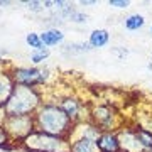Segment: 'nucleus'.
<instances>
[{
	"label": "nucleus",
	"instance_id": "nucleus-9",
	"mask_svg": "<svg viewBox=\"0 0 152 152\" xmlns=\"http://www.w3.org/2000/svg\"><path fill=\"white\" fill-rule=\"evenodd\" d=\"M14 88H15V81L12 76V64L5 66V63H0V108H4Z\"/></svg>",
	"mask_w": 152,
	"mask_h": 152
},
{
	"label": "nucleus",
	"instance_id": "nucleus-15",
	"mask_svg": "<svg viewBox=\"0 0 152 152\" xmlns=\"http://www.w3.org/2000/svg\"><path fill=\"white\" fill-rule=\"evenodd\" d=\"M134 127V132H135V137L139 139V142L142 144V147L145 149L147 152L152 151V132L145 130V129H140L137 125H132Z\"/></svg>",
	"mask_w": 152,
	"mask_h": 152
},
{
	"label": "nucleus",
	"instance_id": "nucleus-19",
	"mask_svg": "<svg viewBox=\"0 0 152 152\" xmlns=\"http://www.w3.org/2000/svg\"><path fill=\"white\" fill-rule=\"evenodd\" d=\"M68 20L75 22V24H86V22L90 20V17H88V14H85V12L75 10V12L69 15V19H68Z\"/></svg>",
	"mask_w": 152,
	"mask_h": 152
},
{
	"label": "nucleus",
	"instance_id": "nucleus-7",
	"mask_svg": "<svg viewBox=\"0 0 152 152\" xmlns=\"http://www.w3.org/2000/svg\"><path fill=\"white\" fill-rule=\"evenodd\" d=\"M56 103L61 107V110L64 112L73 124H78V122H83V120H88V117L85 115V110L90 112V103H85L83 100H80L75 95H66V96H61Z\"/></svg>",
	"mask_w": 152,
	"mask_h": 152
},
{
	"label": "nucleus",
	"instance_id": "nucleus-17",
	"mask_svg": "<svg viewBox=\"0 0 152 152\" xmlns=\"http://www.w3.org/2000/svg\"><path fill=\"white\" fill-rule=\"evenodd\" d=\"M26 42H27L29 48H32V51L39 48H44L42 41H41V34H37V32H29L26 36Z\"/></svg>",
	"mask_w": 152,
	"mask_h": 152
},
{
	"label": "nucleus",
	"instance_id": "nucleus-8",
	"mask_svg": "<svg viewBox=\"0 0 152 152\" xmlns=\"http://www.w3.org/2000/svg\"><path fill=\"white\" fill-rule=\"evenodd\" d=\"M117 137H118L120 151L122 152H147L145 149L142 147V144L139 142V139L135 137L134 127H130V125L122 127V129L117 132Z\"/></svg>",
	"mask_w": 152,
	"mask_h": 152
},
{
	"label": "nucleus",
	"instance_id": "nucleus-1",
	"mask_svg": "<svg viewBox=\"0 0 152 152\" xmlns=\"http://www.w3.org/2000/svg\"><path fill=\"white\" fill-rule=\"evenodd\" d=\"M36 130L49 134V135L68 139L73 130V120L61 110V107L54 102H44L34 113Z\"/></svg>",
	"mask_w": 152,
	"mask_h": 152
},
{
	"label": "nucleus",
	"instance_id": "nucleus-4",
	"mask_svg": "<svg viewBox=\"0 0 152 152\" xmlns=\"http://www.w3.org/2000/svg\"><path fill=\"white\" fill-rule=\"evenodd\" d=\"M90 122L100 132H118L125 127V118L112 103L90 105Z\"/></svg>",
	"mask_w": 152,
	"mask_h": 152
},
{
	"label": "nucleus",
	"instance_id": "nucleus-26",
	"mask_svg": "<svg viewBox=\"0 0 152 152\" xmlns=\"http://www.w3.org/2000/svg\"><path fill=\"white\" fill-rule=\"evenodd\" d=\"M2 120H4V110L0 108V124H2Z\"/></svg>",
	"mask_w": 152,
	"mask_h": 152
},
{
	"label": "nucleus",
	"instance_id": "nucleus-21",
	"mask_svg": "<svg viewBox=\"0 0 152 152\" xmlns=\"http://www.w3.org/2000/svg\"><path fill=\"white\" fill-rule=\"evenodd\" d=\"M113 54H117L120 59H125V58L129 56V51L125 48H122V46H118V48H113Z\"/></svg>",
	"mask_w": 152,
	"mask_h": 152
},
{
	"label": "nucleus",
	"instance_id": "nucleus-24",
	"mask_svg": "<svg viewBox=\"0 0 152 152\" xmlns=\"http://www.w3.org/2000/svg\"><path fill=\"white\" fill-rule=\"evenodd\" d=\"M12 2H9V0H0V7H7V5H10Z\"/></svg>",
	"mask_w": 152,
	"mask_h": 152
},
{
	"label": "nucleus",
	"instance_id": "nucleus-16",
	"mask_svg": "<svg viewBox=\"0 0 152 152\" xmlns=\"http://www.w3.org/2000/svg\"><path fill=\"white\" fill-rule=\"evenodd\" d=\"M49 56H51V51H49V48L34 49L32 53H31V63H32L34 66H39V64H42V63L48 59Z\"/></svg>",
	"mask_w": 152,
	"mask_h": 152
},
{
	"label": "nucleus",
	"instance_id": "nucleus-3",
	"mask_svg": "<svg viewBox=\"0 0 152 152\" xmlns=\"http://www.w3.org/2000/svg\"><path fill=\"white\" fill-rule=\"evenodd\" d=\"M19 149L24 152H69V142L63 137L34 130L19 145Z\"/></svg>",
	"mask_w": 152,
	"mask_h": 152
},
{
	"label": "nucleus",
	"instance_id": "nucleus-2",
	"mask_svg": "<svg viewBox=\"0 0 152 152\" xmlns=\"http://www.w3.org/2000/svg\"><path fill=\"white\" fill-rule=\"evenodd\" d=\"M42 103V93L37 88L15 85L10 98L7 100L2 110H4V117H27L36 113Z\"/></svg>",
	"mask_w": 152,
	"mask_h": 152
},
{
	"label": "nucleus",
	"instance_id": "nucleus-25",
	"mask_svg": "<svg viewBox=\"0 0 152 152\" xmlns=\"http://www.w3.org/2000/svg\"><path fill=\"white\" fill-rule=\"evenodd\" d=\"M5 54H7V51H5V49H0V63H4L2 59H4V56H5Z\"/></svg>",
	"mask_w": 152,
	"mask_h": 152
},
{
	"label": "nucleus",
	"instance_id": "nucleus-12",
	"mask_svg": "<svg viewBox=\"0 0 152 152\" xmlns=\"http://www.w3.org/2000/svg\"><path fill=\"white\" fill-rule=\"evenodd\" d=\"M108 42H110V32L107 29H95V31H91L90 37H88V44L93 49L105 48Z\"/></svg>",
	"mask_w": 152,
	"mask_h": 152
},
{
	"label": "nucleus",
	"instance_id": "nucleus-13",
	"mask_svg": "<svg viewBox=\"0 0 152 152\" xmlns=\"http://www.w3.org/2000/svg\"><path fill=\"white\" fill-rule=\"evenodd\" d=\"M124 26L127 31H139L145 26V17L142 14H130L124 19Z\"/></svg>",
	"mask_w": 152,
	"mask_h": 152
},
{
	"label": "nucleus",
	"instance_id": "nucleus-20",
	"mask_svg": "<svg viewBox=\"0 0 152 152\" xmlns=\"http://www.w3.org/2000/svg\"><path fill=\"white\" fill-rule=\"evenodd\" d=\"M108 5L115 7V9H129L130 2L129 0H108Z\"/></svg>",
	"mask_w": 152,
	"mask_h": 152
},
{
	"label": "nucleus",
	"instance_id": "nucleus-27",
	"mask_svg": "<svg viewBox=\"0 0 152 152\" xmlns=\"http://www.w3.org/2000/svg\"><path fill=\"white\" fill-rule=\"evenodd\" d=\"M147 68H149V69L152 71V63H149V66H147Z\"/></svg>",
	"mask_w": 152,
	"mask_h": 152
},
{
	"label": "nucleus",
	"instance_id": "nucleus-14",
	"mask_svg": "<svg viewBox=\"0 0 152 152\" xmlns=\"http://www.w3.org/2000/svg\"><path fill=\"white\" fill-rule=\"evenodd\" d=\"M91 46L88 42H71V44H64L63 46V53L69 56L75 54H85V53H90L91 51Z\"/></svg>",
	"mask_w": 152,
	"mask_h": 152
},
{
	"label": "nucleus",
	"instance_id": "nucleus-6",
	"mask_svg": "<svg viewBox=\"0 0 152 152\" xmlns=\"http://www.w3.org/2000/svg\"><path fill=\"white\" fill-rule=\"evenodd\" d=\"M12 76L15 85L29 88L42 86L49 81L51 71L49 68H39V66H12Z\"/></svg>",
	"mask_w": 152,
	"mask_h": 152
},
{
	"label": "nucleus",
	"instance_id": "nucleus-11",
	"mask_svg": "<svg viewBox=\"0 0 152 152\" xmlns=\"http://www.w3.org/2000/svg\"><path fill=\"white\" fill-rule=\"evenodd\" d=\"M41 41L44 48H54L64 42V32L61 29H44L41 32Z\"/></svg>",
	"mask_w": 152,
	"mask_h": 152
},
{
	"label": "nucleus",
	"instance_id": "nucleus-18",
	"mask_svg": "<svg viewBox=\"0 0 152 152\" xmlns=\"http://www.w3.org/2000/svg\"><path fill=\"white\" fill-rule=\"evenodd\" d=\"M22 5H26L31 12H34V14H41V12H44V2H41V0H22L20 2Z\"/></svg>",
	"mask_w": 152,
	"mask_h": 152
},
{
	"label": "nucleus",
	"instance_id": "nucleus-23",
	"mask_svg": "<svg viewBox=\"0 0 152 152\" xmlns=\"http://www.w3.org/2000/svg\"><path fill=\"white\" fill-rule=\"evenodd\" d=\"M5 142H9V139H7L5 132L2 129V124H0V144H5Z\"/></svg>",
	"mask_w": 152,
	"mask_h": 152
},
{
	"label": "nucleus",
	"instance_id": "nucleus-10",
	"mask_svg": "<svg viewBox=\"0 0 152 152\" xmlns=\"http://www.w3.org/2000/svg\"><path fill=\"white\" fill-rule=\"evenodd\" d=\"M96 147L100 152H122L117 132H102L96 139Z\"/></svg>",
	"mask_w": 152,
	"mask_h": 152
},
{
	"label": "nucleus",
	"instance_id": "nucleus-22",
	"mask_svg": "<svg viewBox=\"0 0 152 152\" xmlns=\"http://www.w3.org/2000/svg\"><path fill=\"white\" fill-rule=\"evenodd\" d=\"M78 4H80V5H98V0H80V2H78Z\"/></svg>",
	"mask_w": 152,
	"mask_h": 152
},
{
	"label": "nucleus",
	"instance_id": "nucleus-28",
	"mask_svg": "<svg viewBox=\"0 0 152 152\" xmlns=\"http://www.w3.org/2000/svg\"><path fill=\"white\" fill-rule=\"evenodd\" d=\"M151 32H152V27H151Z\"/></svg>",
	"mask_w": 152,
	"mask_h": 152
},
{
	"label": "nucleus",
	"instance_id": "nucleus-5",
	"mask_svg": "<svg viewBox=\"0 0 152 152\" xmlns=\"http://www.w3.org/2000/svg\"><path fill=\"white\" fill-rule=\"evenodd\" d=\"M2 129L5 132L9 142L14 144L15 147H19L22 142L36 130L34 115H27V117H4Z\"/></svg>",
	"mask_w": 152,
	"mask_h": 152
}]
</instances>
